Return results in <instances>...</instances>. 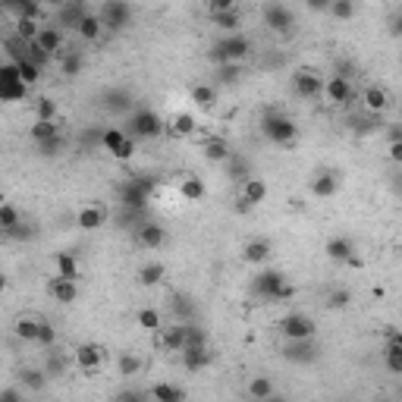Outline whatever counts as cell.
Wrapping results in <instances>:
<instances>
[{"instance_id":"cell-24","label":"cell","mask_w":402,"mask_h":402,"mask_svg":"<svg viewBox=\"0 0 402 402\" xmlns=\"http://www.w3.org/2000/svg\"><path fill=\"white\" fill-rule=\"evenodd\" d=\"M101 32H104V22H101V16H98V13H85L82 22L75 26V35H79L82 42H89V44L101 42Z\"/></svg>"},{"instance_id":"cell-21","label":"cell","mask_w":402,"mask_h":402,"mask_svg":"<svg viewBox=\"0 0 402 402\" xmlns=\"http://www.w3.org/2000/svg\"><path fill=\"white\" fill-rule=\"evenodd\" d=\"M176 189H179V198H183V201H205V195H208L205 179L192 176V173H185V176L179 179Z\"/></svg>"},{"instance_id":"cell-34","label":"cell","mask_w":402,"mask_h":402,"mask_svg":"<svg viewBox=\"0 0 402 402\" xmlns=\"http://www.w3.org/2000/svg\"><path fill=\"white\" fill-rule=\"evenodd\" d=\"M192 101H195V107L211 110L214 104H217V89H214V85H208V82L195 85V89H192Z\"/></svg>"},{"instance_id":"cell-18","label":"cell","mask_w":402,"mask_h":402,"mask_svg":"<svg viewBox=\"0 0 402 402\" xmlns=\"http://www.w3.org/2000/svg\"><path fill=\"white\" fill-rule=\"evenodd\" d=\"M201 154H205V161H211V164H226L232 157V148L223 136H211L201 142Z\"/></svg>"},{"instance_id":"cell-6","label":"cell","mask_w":402,"mask_h":402,"mask_svg":"<svg viewBox=\"0 0 402 402\" xmlns=\"http://www.w3.org/2000/svg\"><path fill=\"white\" fill-rule=\"evenodd\" d=\"M73 361L82 374H98L104 368V361H107V352H104L101 342H79L73 352Z\"/></svg>"},{"instance_id":"cell-63","label":"cell","mask_w":402,"mask_h":402,"mask_svg":"<svg viewBox=\"0 0 402 402\" xmlns=\"http://www.w3.org/2000/svg\"><path fill=\"white\" fill-rule=\"evenodd\" d=\"M267 402H286V396H280V393H273V396H271V399H267Z\"/></svg>"},{"instance_id":"cell-57","label":"cell","mask_w":402,"mask_h":402,"mask_svg":"<svg viewBox=\"0 0 402 402\" xmlns=\"http://www.w3.org/2000/svg\"><path fill=\"white\" fill-rule=\"evenodd\" d=\"M42 148V154H57V151L63 148V136H57V138H51V142H44V145H38Z\"/></svg>"},{"instance_id":"cell-59","label":"cell","mask_w":402,"mask_h":402,"mask_svg":"<svg viewBox=\"0 0 402 402\" xmlns=\"http://www.w3.org/2000/svg\"><path fill=\"white\" fill-rule=\"evenodd\" d=\"M116 402H145V396L136 393V390H126V393L116 396ZM148 402H151V399H148Z\"/></svg>"},{"instance_id":"cell-22","label":"cell","mask_w":402,"mask_h":402,"mask_svg":"<svg viewBox=\"0 0 402 402\" xmlns=\"http://www.w3.org/2000/svg\"><path fill=\"white\" fill-rule=\"evenodd\" d=\"M324 252H327V258H330V261H342V264H352L355 246H352V239H346V236H334V239H327Z\"/></svg>"},{"instance_id":"cell-53","label":"cell","mask_w":402,"mask_h":402,"mask_svg":"<svg viewBox=\"0 0 402 402\" xmlns=\"http://www.w3.org/2000/svg\"><path fill=\"white\" fill-rule=\"evenodd\" d=\"M57 342V334H54V327H51L48 320H42V334H38V342L35 346H44V349H51Z\"/></svg>"},{"instance_id":"cell-16","label":"cell","mask_w":402,"mask_h":402,"mask_svg":"<svg viewBox=\"0 0 402 402\" xmlns=\"http://www.w3.org/2000/svg\"><path fill=\"white\" fill-rule=\"evenodd\" d=\"M267 198V183L261 176H252L248 183H242V195H239V211H248V208H255V205H261Z\"/></svg>"},{"instance_id":"cell-54","label":"cell","mask_w":402,"mask_h":402,"mask_svg":"<svg viewBox=\"0 0 402 402\" xmlns=\"http://www.w3.org/2000/svg\"><path fill=\"white\" fill-rule=\"evenodd\" d=\"M107 98H110V101H107L110 110H132L129 95H123V91H116V95H107Z\"/></svg>"},{"instance_id":"cell-45","label":"cell","mask_w":402,"mask_h":402,"mask_svg":"<svg viewBox=\"0 0 402 402\" xmlns=\"http://www.w3.org/2000/svg\"><path fill=\"white\" fill-rule=\"evenodd\" d=\"M116 368H120L123 377H136L138 371H142V358H138L136 352H123L120 358H116Z\"/></svg>"},{"instance_id":"cell-61","label":"cell","mask_w":402,"mask_h":402,"mask_svg":"<svg viewBox=\"0 0 402 402\" xmlns=\"http://www.w3.org/2000/svg\"><path fill=\"white\" fill-rule=\"evenodd\" d=\"M390 32H393L396 38H402V10L393 16V19H390Z\"/></svg>"},{"instance_id":"cell-55","label":"cell","mask_w":402,"mask_h":402,"mask_svg":"<svg viewBox=\"0 0 402 402\" xmlns=\"http://www.w3.org/2000/svg\"><path fill=\"white\" fill-rule=\"evenodd\" d=\"M208 10H211V16H220V13H230V10H236V3H232V0H214Z\"/></svg>"},{"instance_id":"cell-36","label":"cell","mask_w":402,"mask_h":402,"mask_svg":"<svg viewBox=\"0 0 402 402\" xmlns=\"http://www.w3.org/2000/svg\"><path fill=\"white\" fill-rule=\"evenodd\" d=\"M38 334H42V320L38 318H19L16 320V336L26 342H38Z\"/></svg>"},{"instance_id":"cell-3","label":"cell","mask_w":402,"mask_h":402,"mask_svg":"<svg viewBox=\"0 0 402 402\" xmlns=\"http://www.w3.org/2000/svg\"><path fill=\"white\" fill-rule=\"evenodd\" d=\"M164 129H167V123L154 113V110H148V107L132 110L129 120H126V132H129L132 138H157Z\"/></svg>"},{"instance_id":"cell-11","label":"cell","mask_w":402,"mask_h":402,"mask_svg":"<svg viewBox=\"0 0 402 402\" xmlns=\"http://www.w3.org/2000/svg\"><path fill=\"white\" fill-rule=\"evenodd\" d=\"M107 223V208L104 205H82L79 208V214H75V226L82 232H95V230H101V226Z\"/></svg>"},{"instance_id":"cell-4","label":"cell","mask_w":402,"mask_h":402,"mask_svg":"<svg viewBox=\"0 0 402 402\" xmlns=\"http://www.w3.org/2000/svg\"><path fill=\"white\" fill-rule=\"evenodd\" d=\"M261 132H264V138L273 145H293L295 136H299V126H295L286 113H267L264 123H261Z\"/></svg>"},{"instance_id":"cell-58","label":"cell","mask_w":402,"mask_h":402,"mask_svg":"<svg viewBox=\"0 0 402 402\" xmlns=\"http://www.w3.org/2000/svg\"><path fill=\"white\" fill-rule=\"evenodd\" d=\"M239 73H242L239 66H220V79H223V82H236Z\"/></svg>"},{"instance_id":"cell-47","label":"cell","mask_w":402,"mask_h":402,"mask_svg":"<svg viewBox=\"0 0 402 402\" xmlns=\"http://www.w3.org/2000/svg\"><path fill=\"white\" fill-rule=\"evenodd\" d=\"M35 120H42V123H57V104L51 98H38L35 104Z\"/></svg>"},{"instance_id":"cell-5","label":"cell","mask_w":402,"mask_h":402,"mask_svg":"<svg viewBox=\"0 0 402 402\" xmlns=\"http://www.w3.org/2000/svg\"><path fill=\"white\" fill-rule=\"evenodd\" d=\"M277 327L289 342H305V340H311V336L318 334L314 318H308V314H302V311H293V314H286V318H280Z\"/></svg>"},{"instance_id":"cell-35","label":"cell","mask_w":402,"mask_h":402,"mask_svg":"<svg viewBox=\"0 0 402 402\" xmlns=\"http://www.w3.org/2000/svg\"><path fill=\"white\" fill-rule=\"evenodd\" d=\"M19 383L26 390H32V393H42V390L48 387V374H44V371H38V368H22Z\"/></svg>"},{"instance_id":"cell-14","label":"cell","mask_w":402,"mask_h":402,"mask_svg":"<svg viewBox=\"0 0 402 402\" xmlns=\"http://www.w3.org/2000/svg\"><path fill=\"white\" fill-rule=\"evenodd\" d=\"M161 346L167 352H185V346H189V324H176L173 320L170 327H164L161 330Z\"/></svg>"},{"instance_id":"cell-10","label":"cell","mask_w":402,"mask_h":402,"mask_svg":"<svg viewBox=\"0 0 402 402\" xmlns=\"http://www.w3.org/2000/svg\"><path fill=\"white\" fill-rule=\"evenodd\" d=\"M101 22H104V28H123V26H129V19H132V7L129 3H120V0H107V3H101Z\"/></svg>"},{"instance_id":"cell-48","label":"cell","mask_w":402,"mask_h":402,"mask_svg":"<svg viewBox=\"0 0 402 402\" xmlns=\"http://www.w3.org/2000/svg\"><path fill=\"white\" fill-rule=\"evenodd\" d=\"M286 358H293V361H311L314 358L311 340H305V342H289V346H286Z\"/></svg>"},{"instance_id":"cell-52","label":"cell","mask_w":402,"mask_h":402,"mask_svg":"<svg viewBox=\"0 0 402 402\" xmlns=\"http://www.w3.org/2000/svg\"><path fill=\"white\" fill-rule=\"evenodd\" d=\"M185 349H208V334L195 324H189V346Z\"/></svg>"},{"instance_id":"cell-23","label":"cell","mask_w":402,"mask_h":402,"mask_svg":"<svg viewBox=\"0 0 402 402\" xmlns=\"http://www.w3.org/2000/svg\"><path fill=\"white\" fill-rule=\"evenodd\" d=\"M336 189H340V179H336V173H330V170L318 173V176L311 179V195H314V198H320V201L334 198V195H336Z\"/></svg>"},{"instance_id":"cell-40","label":"cell","mask_w":402,"mask_h":402,"mask_svg":"<svg viewBox=\"0 0 402 402\" xmlns=\"http://www.w3.org/2000/svg\"><path fill=\"white\" fill-rule=\"evenodd\" d=\"M85 66V57L79 54V51H66V54L60 57V73L63 75H79Z\"/></svg>"},{"instance_id":"cell-32","label":"cell","mask_w":402,"mask_h":402,"mask_svg":"<svg viewBox=\"0 0 402 402\" xmlns=\"http://www.w3.org/2000/svg\"><path fill=\"white\" fill-rule=\"evenodd\" d=\"M273 393H277V390H273L271 377H252V381H248V399L252 402H267Z\"/></svg>"},{"instance_id":"cell-7","label":"cell","mask_w":402,"mask_h":402,"mask_svg":"<svg viewBox=\"0 0 402 402\" xmlns=\"http://www.w3.org/2000/svg\"><path fill=\"white\" fill-rule=\"evenodd\" d=\"M101 148L110 151L116 161H129V157L136 154V138H132L126 129L110 126V129H104V136H101Z\"/></svg>"},{"instance_id":"cell-50","label":"cell","mask_w":402,"mask_h":402,"mask_svg":"<svg viewBox=\"0 0 402 402\" xmlns=\"http://www.w3.org/2000/svg\"><path fill=\"white\" fill-rule=\"evenodd\" d=\"M16 226H19V211L13 205H0V230L13 232Z\"/></svg>"},{"instance_id":"cell-20","label":"cell","mask_w":402,"mask_h":402,"mask_svg":"<svg viewBox=\"0 0 402 402\" xmlns=\"http://www.w3.org/2000/svg\"><path fill=\"white\" fill-rule=\"evenodd\" d=\"M48 293L54 295V302H60V305H73V302L79 299V286H75V280H63V277L51 280Z\"/></svg>"},{"instance_id":"cell-13","label":"cell","mask_w":402,"mask_h":402,"mask_svg":"<svg viewBox=\"0 0 402 402\" xmlns=\"http://www.w3.org/2000/svg\"><path fill=\"white\" fill-rule=\"evenodd\" d=\"M264 22L273 28V32H293L295 26V13L289 7H283V3H271V7H264Z\"/></svg>"},{"instance_id":"cell-31","label":"cell","mask_w":402,"mask_h":402,"mask_svg":"<svg viewBox=\"0 0 402 402\" xmlns=\"http://www.w3.org/2000/svg\"><path fill=\"white\" fill-rule=\"evenodd\" d=\"M242 258H246L248 264H264V261L271 258V242H267V239H252L246 246V252H242Z\"/></svg>"},{"instance_id":"cell-49","label":"cell","mask_w":402,"mask_h":402,"mask_svg":"<svg viewBox=\"0 0 402 402\" xmlns=\"http://www.w3.org/2000/svg\"><path fill=\"white\" fill-rule=\"evenodd\" d=\"M214 22H217L220 28H226V32H230V35H239V26H242V16H239V7H236V10H230V13L214 16Z\"/></svg>"},{"instance_id":"cell-56","label":"cell","mask_w":402,"mask_h":402,"mask_svg":"<svg viewBox=\"0 0 402 402\" xmlns=\"http://www.w3.org/2000/svg\"><path fill=\"white\" fill-rule=\"evenodd\" d=\"M0 402H26V399H22V390L19 387H7L3 393H0Z\"/></svg>"},{"instance_id":"cell-8","label":"cell","mask_w":402,"mask_h":402,"mask_svg":"<svg viewBox=\"0 0 402 402\" xmlns=\"http://www.w3.org/2000/svg\"><path fill=\"white\" fill-rule=\"evenodd\" d=\"M151 189H154V183L151 179H126L123 185V208L126 211H145V205H148L151 198Z\"/></svg>"},{"instance_id":"cell-46","label":"cell","mask_w":402,"mask_h":402,"mask_svg":"<svg viewBox=\"0 0 402 402\" xmlns=\"http://www.w3.org/2000/svg\"><path fill=\"white\" fill-rule=\"evenodd\" d=\"M327 13L334 16V19H352V16L358 13V7H355L352 0H330V3H327Z\"/></svg>"},{"instance_id":"cell-9","label":"cell","mask_w":402,"mask_h":402,"mask_svg":"<svg viewBox=\"0 0 402 402\" xmlns=\"http://www.w3.org/2000/svg\"><path fill=\"white\" fill-rule=\"evenodd\" d=\"M293 89L302 101H314V98H324V75H318L314 69H299L293 75Z\"/></svg>"},{"instance_id":"cell-2","label":"cell","mask_w":402,"mask_h":402,"mask_svg":"<svg viewBox=\"0 0 402 402\" xmlns=\"http://www.w3.org/2000/svg\"><path fill=\"white\" fill-rule=\"evenodd\" d=\"M248 54H252V42H248L246 35H226V38H220L214 44L211 57L220 66H239L242 60H248Z\"/></svg>"},{"instance_id":"cell-37","label":"cell","mask_w":402,"mask_h":402,"mask_svg":"<svg viewBox=\"0 0 402 402\" xmlns=\"http://www.w3.org/2000/svg\"><path fill=\"white\" fill-rule=\"evenodd\" d=\"M10 10L16 13V19H28V22H38V26H42V16H44V7H42V3H35V0H26V3H13Z\"/></svg>"},{"instance_id":"cell-30","label":"cell","mask_w":402,"mask_h":402,"mask_svg":"<svg viewBox=\"0 0 402 402\" xmlns=\"http://www.w3.org/2000/svg\"><path fill=\"white\" fill-rule=\"evenodd\" d=\"M179 358H183L185 371H205L208 361H211V352L208 349H185V352H179Z\"/></svg>"},{"instance_id":"cell-25","label":"cell","mask_w":402,"mask_h":402,"mask_svg":"<svg viewBox=\"0 0 402 402\" xmlns=\"http://www.w3.org/2000/svg\"><path fill=\"white\" fill-rule=\"evenodd\" d=\"M167 129H170L173 136H179V138L195 136L198 120H195V113H189V110H179V113H173V116H170V123H167Z\"/></svg>"},{"instance_id":"cell-19","label":"cell","mask_w":402,"mask_h":402,"mask_svg":"<svg viewBox=\"0 0 402 402\" xmlns=\"http://www.w3.org/2000/svg\"><path fill=\"white\" fill-rule=\"evenodd\" d=\"M35 44H38L48 57H63V54H66V51H63V44H66V42H63V32L57 26H44Z\"/></svg>"},{"instance_id":"cell-42","label":"cell","mask_w":402,"mask_h":402,"mask_svg":"<svg viewBox=\"0 0 402 402\" xmlns=\"http://www.w3.org/2000/svg\"><path fill=\"white\" fill-rule=\"evenodd\" d=\"M28 85L26 82H0V101H26Z\"/></svg>"},{"instance_id":"cell-62","label":"cell","mask_w":402,"mask_h":402,"mask_svg":"<svg viewBox=\"0 0 402 402\" xmlns=\"http://www.w3.org/2000/svg\"><path fill=\"white\" fill-rule=\"evenodd\" d=\"M390 142H402V126H393V129H390Z\"/></svg>"},{"instance_id":"cell-17","label":"cell","mask_w":402,"mask_h":402,"mask_svg":"<svg viewBox=\"0 0 402 402\" xmlns=\"http://www.w3.org/2000/svg\"><path fill=\"white\" fill-rule=\"evenodd\" d=\"M361 104H365V110L368 113H387L390 110V91L383 89V85H368V89L361 91Z\"/></svg>"},{"instance_id":"cell-15","label":"cell","mask_w":402,"mask_h":402,"mask_svg":"<svg viewBox=\"0 0 402 402\" xmlns=\"http://www.w3.org/2000/svg\"><path fill=\"white\" fill-rule=\"evenodd\" d=\"M352 82L349 79H342V75H330V79H324V98H327L330 104H346L352 101Z\"/></svg>"},{"instance_id":"cell-38","label":"cell","mask_w":402,"mask_h":402,"mask_svg":"<svg viewBox=\"0 0 402 402\" xmlns=\"http://www.w3.org/2000/svg\"><path fill=\"white\" fill-rule=\"evenodd\" d=\"M383 361L393 374H402V336H396L387 349H383Z\"/></svg>"},{"instance_id":"cell-27","label":"cell","mask_w":402,"mask_h":402,"mask_svg":"<svg viewBox=\"0 0 402 402\" xmlns=\"http://www.w3.org/2000/svg\"><path fill=\"white\" fill-rule=\"evenodd\" d=\"M136 324L142 330H148V334H161L164 330V314L157 311V308H138Z\"/></svg>"},{"instance_id":"cell-44","label":"cell","mask_w":402,"mask_h":402,"mask_svg":"<svg viewBox=\"0 0 402 402\" xmlns=\"http://www.w3.org/2000/svg\"><path fill=\"white\" fill-rule=\"evenodd\" d=\"M173 318H176V324H192V314H195V305H192L189 299H183V295H173Z\"/></svg>"},{"instance_id":"cell-1","label":"cell","mask_w":402,"mask_h":402,"mask_svg":"<svg viewBox=\"0 0 402 402\" xmlns=\"http://www.w3.org/2000/svg\"><path fill=\"white\" fill-rule=\"evenodd\" d=\"M252 295H258L264 302H286L295 295V289L289 286L280 271H261L258 277H252Z\"/></svg>"},{"instance_id":"cell-51","label":"cell","mask_w":402,"mask_h":402,"mask_svg":"<svg viewBox=\"0 0 402 402\" xmlns=\"http://www.w3.org/2000/svg\"><path fill=\"white\" fill-rule=\"evenodd\" d=\"M349 302H352V293H349V289H330L327 293V308H334V311H342Z\"/></svg>"},{"instance_id":"cell-41","label":"cell","mask_w":402,"mask_h":402,"mask_svg":"<svg viewBox=\"0 0 402 402\" xmlns=\"http://www.w3.org/2000/svg\"><path fill=\"white\" fill-rule=\"evenodd\" d=\"M16 66H19V79L28 85V89H35V85L42 82V66H35L32 60L22 57V60H16Z\"/></svg>"},{"instance_id":"cell-29","label":"cell","mask_w":402,"mask_h":402,"mask_svg":"<svg viewBox=\"0 0 402 402\" xmlns=\"http://www.w3.org/2000/svg\"><path fill=\"white\" fill-rule=\"evenodd\" d=\"M54 267H57V277H63V280L79 277V261H75V252H57L54 255Z\"/></svg>"},{"instance_id":"cell-60","label":"cell","mask_w":402,"mask_h":402,"mask_svg":"<svg viewBox=\"0 0 402 402\" xmlns=\"http://www.w3.org/2000/svg\"><path fill=\"white\" fill-rule=\"evenodd\" d=\"M390 161H393V164H402V142H390Z\"/></svg>"},{"instance_id":"cell-33","label":"cell","mask_w":402,"mask_h":402,"mask_svg":"<svg viewBox=\"0 0 402 402\" xmlns=\"http://www.w3.org/2000/svg\"><path fill=\"white\" fill-rule=\"evenodd\" d=\"M164 277H167V267L161 261H151V264H145L138 271V283L142 286H157V283H164Z\"/></svg>"},{"instance_id":"cell-28","label":"cell","mask_w":402,"mask_h":402,"mask_svg":"<svg viewBox=\"0 0 402 402\" xmlns=\"http://www.w3.org/2000/svg\"><path fill=\"white\" fill-rule=\"evenodd\" d=\"M223 167H226V176L236 179V183H248V179L255 176V173H252V164H248L246 157H239V154H232Z\"/></svg>"},{"instance_id":"cell-39","label":"cell","mask_w":402,"mask_h":402,"mask_svg":"<svg viewBox=\"0 0 402 402\" xmlns=\"http://www.w3.org/2000/svg\"><path fill=\"white\" fill-rule=\"evenodd\" d=\"M57 136H60V126L57 123H42V120H35V126H32V142L35 145H44Z\"/></svg>"},{"instance_id":"cell-12","label":"cell","mask_w":402,"mask_h":402,"mask_svg":"<svg viewBox=\"0 0 402 402\" xmlns=\"http://www.w3.org/2000/svg\"><path fill=\"white\" fill-rule=\"evenodd\" d=\"M136 242L142 248H148V252H157V248L167 242V230L161 223H154V220H145V223L136 230Z\"/></svg>"},{"instance_id":"cell-26","label":"cell","mask_w":402,"mask_h":402,"mask_svg":"<svg viewBox=\"0 0 402 402\" xmlns=\"http://www.w3.org/2000/svg\"><path fill=\"white\" fill-rule=\"evenodd\" d=\"M148 399L151 402H185V393L176 387V383H154L151 387V393H148Z\"/></svg>"},{"instance_id":"cell-43","label":"cell","mask_w":402,"mask_h":402,"mask_svg":"<svg viewBox=\"0 0 402 402\" xmlns=\"http://www.w3.org/2000/svg\"><path fill=\"white\" fill-rule=\"evenodd\" d=\"M89 13V10H85V3H63L60 7V22L63 26H79V22H82V16Z\"/></svg>"}]
</instances>
